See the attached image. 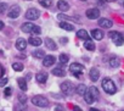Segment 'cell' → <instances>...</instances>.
Listing matches in <instances>:
<instances>
[{
  "mask_svg": "<svg viewBox=\"0 0 124 111\" xmlns=\"http://www.w3.org/2000/svg\"><path fill=\"white\" fill-rule=\"evenodd\" d=\"M102 88L107 94H116V92H117V87H116L114 82L109 78H103L102 79Z\"/></svg>",
  "mask_w": 124,
  "mask_h": 111,
  "instance_id": "1",
  "label": "cell"
},
{
  "mask_svg": "<svg viewBox=\"0 0 124 111\" xmlns=\"http://www.w3.org/2000/svg\"><path fill=\"white\" fill-rule=\"evenodd\" d=\"M108 35H109L111 40H112L117 46L123 45V43H124V37H123L119 32H117V31H112V32H109V33H108Z\"/></svg>",
  "mask_w": 124,
  "mask_h": 111,
  "instance_id": "2",
  "label": "cell"
},
{
  "mask_svg": "<svg viewBox=\"0 0 124 111\" xmlns=\"http://www.w3.org/2000/svg\"><path fill=\"white\" fill-rule=\"evenodd\" d=\"M32 104L35 106H39V107H46V106H49V100L43 95H35L32 98Z\"/></svg>",
  "mask_w": 124,
  "mask_h": 111,
  "instance_id": "3",
  "label": "cell"
},
{
  "mask_svg": "<svg viewBox=\"0 0 124 111\" xmlns=\"http://www.w3.org/2000/svg\"><path fill=\"white\" fill-rule=\"evenodd\" d=\"M73 90H74L73 84L70 81H66V82H63V83L61 84V92L63 93V94H66V95H71L73 93Z\"/></svg>",
  "mask_w": 124,
  "mask_h": 111,
  "instance_id": "4",
  "label": "cell"
},
{
  "mask_svg": "<svg viewBox=\"0 0 124 111\" xmlns=\"http://www.w3.org/2000/svg\"><path fill=\"white\" fill-rule=\"evenodd\" d=\"M39 15H40L39 10H38V9H34V8L27 10V12H26V17H27L29 21H35V20H38V18H39Z\"/></svg>",
  "mask_w": 124,
  "mask_h": 111,
  "instance_id": "5",
  "label": "cell"
},
{
  "mask_svg": "<svg viewBox=\"0 0 124 111\" xmlns=\"http://www.w3.org/2000/svg\"><path fill=\"white\" fill-rule=\"evenodd\" d=\"M83 70H84L83 65H80V64H77V62H73V64L70 66V71H71L73 75H82Z\"/></svg>",
  "mask_w": 124,
  "mask_h": 111,
  "instance_id": "6",
  "label": "cell"
},
{
  "mask_svg": "<svg viewBox=\"0 0 124 111\" xmlns=\"http://www.w3.org/2000/svg\"><path fill=\"white\" fill-rule=\"evenodd\" d=\"M85 15L89 20H97L100 17V11L97 9H89V10H86Z\"/></svg>",
  "mask_w": 124,
  "mask_h": 111,
  "instance_id": "7",
  "label": "cell"
},
{
  "mask_svg": "<svg viewBox=\"0 0 124 111\" xmlns=\"http://www.w3.org/2000/svg\"><path fill=\"white\" fill-rule=\"evenodd\" d=\"M20 14H21V8L17 6V5H15V6H12V8L10 9V11H9V17H10V18H17V17L20 16Z\"/></svg>",
  "mask_w": 124,
  "mask_h": 111,
  "instance_id": "8",
  "label": "cell"
},
{
  "mask_svg": "<svg viewBox=\"0 0 124 111\" xmlns=\"http://www.w3.org/2000/svg\"><path fill=\"white\" fill-rule=\"evenodd\" d=\"M55 61H56L55 56H52V55H46V56L43 59V65L45 67H50L55 64Z\"/></svg>",
  "mask_w": 124,
  "mask_h": 111,
  "instance_id": "9",
  "label": "cell"
},
{
  "mask_svg": "<svg viewBox=\"0 0 124 111\" xmlns=\"http://www.w3.org/2000/svg\"><path fill=\"white\" fill-rule=\"evenodd\" d=\"M90 34H91V37H93L95 40H102V39H103V35H105L101 29H93Z\"/></svg>",
  "mask_w": 124,
  "mask_h": 111,
  "instance_id": "10",
  "label": "cell"
},
{
  "mask_svg": "<svg viewBox=\"0 0 124 111\" xmlns=\"http://www.w3.org/2000/svg\"><path fill=\"white\" fill-rule=\"evenodd\" d=\"M99 26H101L102 28H111L113 26V22L108 18H100L99 20Z\"/></svg>",
  "mask_w": 124,
  "mask_h": 111,
  "instance_id": "11",
  "label": "cell"
},
{
  "mask_svg": "<svg viewBox=\"0 0 124 111\" xmlns=\"http://www.w3.org/2000/svg\"><path fill=\"white\" fill-rule=\"evenodd\" d=\"M34 26H35V25H33V23H31V22H24V23L21 26V29H22V32H24V33H32Z\"/></svg>",
  "mask_w": 124,
  "mask_h": 111,
  "instance_id": "12",
  "label": "cell"
},
{
  "mask_svg": "<svg viewBox=\"0 0 124 111\" xmlns=\"http://www.w3.org/2000/svg\"><path fill=\"white\" fill-rule=\"evenodd\" d=\"M16 48H17L20 51L26 50V48H27V42H26L23 38H18V39L16 40Z\"/></svg>",
  "mask_w": 124,
  "mask_h": 111,
  "instance_id": "13",
  "label": "cell"
},
{
  "mask_svg": "<svg viewBox=\"0 0 124 111\" xmlns=\"http://www.w3.org/2000/svg\"><path fill=\"white\" fill-rule=\"evenodd\" d=\"M89 76H90V79H91L93 82H96V81L99 79V77H100V72H99L97 68L93 67V68L90 70V72H89Z\"/></svg>",
  "mask_w": 124,
  "mask_h": 111,
  "instance_id": "14",
  "label": "cell"
},
{
  "mask_svg": "<svg viewBox=\"0 0 124 111\" xmlns=\"http://www.w3.org/2000/svg\"><path fill=\"white\" fill-rule=\"evenodd\" d=\"M57 8H58L60 11L65 12V11H67V10L70 9V5H68V3L63 1V0H60V1L57 3Z\"/></svg>",
  "mask_w": 124,
  "mask_h": 111,
  "instance_id": "15",
  "label": "cell"
},
{
  "mask_svg": "<svg viewBox=\"0 0 124 111\" xmlns=\"http://www.w3.org/2000/svg\"><path fill=\"white\" fill-rule=\"evenodd\" d=\"M60 27H61L62 29H65V31H68V32L74 31V26H72L71 23L65 22V21H61V22H60Z\"/></svg>",
  "mask_w": 124,
  "mask_h": 111,
  "instance_id": "16",
  "label": "cell"
},
{
  "mask_svg": "<svg viewBox=\"0 0 124 111\" xmlns=\"http://www.w3.org/2000/svg\"><path fill=\"white\" fill-rule=\"evenodd\" d=\"M77 35H78V38H80V39L90 40V35L88 34V32H86L85 29H79V31L77 32Z\"/></svg>",
  "mask_w": 124,
  "mask_h": 111,
  "instance_id": "17",
  "label": "cell"
},
{
  "mask_svg": "<svg viewBox=\"0 0 124 111\" xmlns=\"http://www.w3.org/2000/svg\"><path fill=\"white\" fill-rule=\"evenodd\" d=\"M28 42H29V44H31V45H34V46H39V45L41 44V42H43V40H41V39H40L39 37L32 35V37L29 38V40H28Z\"/></svg>",
  "mask_w": 124,
  "mask_h": 111,
  "instance_id": "18",
  "label": "cell"
},
{
  "mask_svg": "<svg viewBox=\"0 0 124 111\" xmlns=\"http://www.w3.org/2000/svg\"><path fill=\"white\" fill-rule=\"evenodd\" d=\"M119 65H120V60H119V58H117V56H112V58L109 59V66H111V67L116 68V67H119Z\"/></svg>",
  "mask_w": 124,
  "mask_h": 111,
  "instance_id": "19",
  "label": "cell"
},
{
  "mask_svg": "<svg viewBox=\"0 0 124 111\" xmlns=\"http://www.w3.org/2000/svg\"><path fill=\"white\" fill-rule=\"evenodd\" d=\"M45 44H46V46H47L50 50H56V49H57L56 43H55L51 38H46V39H45Z\"/></svg>",
  "mask_w": 124,
  "mask_h": 111,
  "instance_id": "20",
  "label": "cell"
},
{
  "mask_svg": "<svg viewBox=\"0 0 124 111\" xmlns=\"http://www.w3.org/2000/svg\"><path fill=\"white\" fill-rule=\"evenodd\" d=\"M37 81H38L39 83H45V82L47 81V73H45V72H39V73L37 75Z\"/></svg>",
  "mask_w": 124,
  "mask_h": 111,
  "instance_id": "21",
  "label": "cell"
},
{
  "mask_svg": "<svg viewBox=\"0 0 124 111\" xmlns=\"http://www.w3.org/2000/svg\"><path fill=\"white\" fill-rule=\"evenodd\" d=\"M52 75H55L57 77H63L66 75V72H65V70L62 68V67H57V68H54L52 70Z\"/></svg>",
  "mask_w": 124,
  "mask_h": 111,
  "instance_id": "22",
  "label": "cell"
},
{
  "mask_svg": "<svg viewBox=\"0 0 124 111\" xmlns=\"http://www.w3.org/2000/svg\"><path fill=\"white\" fill-rule=\"evenodd\" d=\"M76 90H77V94H78V95L84 96V94L86 93V90H88V89H86V85H85V84H79V85L77 87V89H76Z\"/></svg>",
  "mask_w": 124,
  "mask_h": 111,
  "instance_id": "23",
  "label": "cell"
},
{
  "mask_svg": "<svg viewBox=\"0 0 124 111\" xmlns=\"http://www.w3.org/2000/svg\"><path fill=\"white\" fill-rule=\"evenodd\" d=\"M33 56L37 58V59H44L45 58V52L41 49H37V50L33 51Z\"/></svg>",
  "mask_w": 124,
  "mask_h": 111,
  "instance_id": "24",
  "label": "cell"
},
{
  "mask_svg": "<svg viewBox=\"0 0 124 111\" xmlns=\"http://www.w3.org/2000/svg\"><path fill=\"white\" fill-rule=\"evenodd\" d=\"M18 85H20V89L21 90H23V92H26L27 89H28V85H27V81L24 79V78H20L18 81Z\"/></svg>",
  "mask_w": 124,
  "mask_h": 111,
  "instance_id": "25",
  "label": "cell"
},
{
  "mask_svg": "<svg viewBox=\"0 0 124 111\" xmlns=\"http://www.w3.org/2000/svg\"><path fill=\"white\" fill-rule=\"evenodd\" d=\"M88 92L91 94V96L94 98V100H96V99L99 98V89H97L96 87H90V88L88 89Z\"/></svg>",
  "mask_w": 124,
  "mask_h": 111,
  "instance_id": "26",
  "label": "cell"
},
{
  "mask_svg": "<svg viewBox=\"0 0 124 111\" xmlns=\"http://www.w3.org/2000/svg\"><path fill=\"white\" fill-rule=\"evenodd\" d=\"M84 46H85V49H88V50H90V51H94V50H95V44H94L91 40H85Z\"/></svg>",
  "mask_w": 124,
  "mask_h": 111,
  "instance_id": "27",
  "label": "cell"
},
{
  "mask_svg": "<svg viewBox=\"0 0 124 111\" xmlns=\"http://www.w3.org/2000/svg\"><path fill=\"white\" fill-rule=\"evenodd\" d=\"M84 100H85V102H88V104H93L95 100H94V98L91 96V94L86 90V93L84 94Z\"/></svg>",
  "mask_w": 124,
  "mask_h": 111,
  "instance_id": "28",
  "label": "cell"
},
{
  "mask_svg": "<svg viewBox=\"0 0 124 111\" xmlns=\"http://www.w3.org/2000/svg\"><path fill=\"white\" fill-rule=\"evenodd\" d=\"M58 59H60V62L61 64H67L68 60H70V56H68L67 54H61Z\"/></svg>",
  "mask_w": 124,
  "mask_h": 111,
  "instance_id": "29",
  "label": "cell"
},
{
  "mask_svg": "<svg viewBox=\"0 0 124 111\" xmlns=\"http://www.w3.org/2000/svg\"><path fill=\"white\" fill-rule=\"evenodd\" d=\"M39 4L44 8H50L52 4V0H39Z\"/></svg>",
  "mask_w": 124,
  "mask_h": 111,
  "instance_id": "30",
  "label": "cell"
},
{
  "mask_svg": "<svg viewBox=\"0 0 124 111\" xmlns=\"http://www.w3.org/2000/svg\"><path fill=\"white\" fill-rule=\"evenodd\" d=\"M12 68L17 72H21V71H23V65L20 62H15V64H12Z\"/></svg>",
  "mask_w": 124,
  "mask_h": 111,
  "instance_id": "31",
  "label": "cell"
},
{
  "mask_svg": "<svg viewBox=\"0 0 124 111\" xmlns=\"http://www.w3.org/2000/svg\"><path fill=\"white\" fill-rule=\"evenodd\" d=\"M32 33H33V34H35V35H38V34H40V33H41V28H40L39 26H34V28H33Z\"/></svg>",
  "mask_w": 124,
  "mask_h": 111,
  "instance_id": "32",
  "label": "cell"
},
{
  "mask_svg": "<svg viewBox=\"0 0 124 111\" xmlns=\"http://www.w3.org/2000/svg\"><path fill=\"white\" fill-rule=\"evenodd\" d=\"M5 84H8V78H6V77L0 78V87H4Z\"/></svg>",
  "mask_w": 124,
  "mask_h": 111,
  "instance_id": "33",
  "label": "cell"
},
{
  "mask_svg": "<svg viewBox=\"0 0 124 111\" xmlns=\"http://www.w3.org/2000/svg\"><path fill=\"white\" fill-rule=\"evenodd\" d=\"M5 10H6V4H4V3H0V14H3Z\"/></svg>",
  "mask_w": 124,
  "mask_h": 111,
  "instance_id": "34",
  "label": "cell"
},
{
  "mask_svg": "<svg viewBox=\"0 0 124 111\" xmlns=\"http://www.w3.org/2000/svg\"><path fill=\"white\" fill-rule=\"evenodd\" d=\"M11 88H5V92H4V94H5V96H10L11 95Z\"/></svg>",
  "mask_w": 124,
  "mask_h": 111,
  "instance_id": "35",
  "label": "cell"
},
{
  "mask_svg": "<svg viewBox=\"0 0 124 111\" xmlns=\"http://www.w3.org/2000/svg\"><path fill=\"white\" fill-rule=\"evenodd\" d=\"M26 100H27V98H26L24 95H21V96H20V101H21V102H26Z\"/></svg>",
  "mask_w": 124,
  "mask_h": 111,
  "instance_id": "36",
  "label": "cell"
},
{
  "mask_svg": "<svg viewBox=\"0 0 124 111\" xmlns=\"http://www.w3.org/2000/svg\"><path fill=\"white\" fill-rule=\"evenodd\" d=\"M54 111H63V109H62V106H56Z\"/></svg>",
  "mask_w": 124,
  "mask_h": 111,
  "instance_id": "37",
  "label": "cell"
},
{
  "mask_svg": "<svg viewBox=\"0 0 124 111\" xmlns=\"http://www.w3.org/2000/svg\"><path fill=\"white\" fill-rule=\"evenodd\" d=\"M73 111H83V110H82L80 107H78V106H74V107H73Z\"/></svg>",
  "mask_w": 124,
  "mask_h": 111,
  "instance_id": "38",
  "label": "cell"
},
{
  "mask_svg": "<svg viewBox=\"0 0 124 111\" xmlns=\"http://www.w3.org/2000/svg\"><path fill=\"white\" fill-rule=\"evenodd\" d=\"M3 28H4V22L0 21V29H3Z\"/></svg>",
  "mask_w": 124,
  "mask_h": 111,
  "instance_id": "39",
  "label": "cell"
},
{
  "mask_svg": "<svg viewBox=\"0 0 124 111\" xmlns=\"http://www.w3.org/2000/svg\"><path fill=\"white\" fill-rule=\"evenodd\" d=\"M106 3H113V1H116V0H105Z\"/></svg>",
  "mask_w": 124,
  "mask_h": 111,
  "instance_id": "40",
  "label": "cell"
},
{
  "mask_svg": "<svg viewBox=\"0 0 124 111\" xmlns=\"http://www.w3.org/2000/svg\"><path fill=\"white\" fill-rule=\"evenodd\" d=\"M90 111H100V110H97V109H94V107H91V109H90Z\"/></svg>",
  "mask_w": 124,
  "mask_h": 111,
  "instance_id": "41",
  "label": "cell"
},
{
  "mask_svg": "<svg viewBox=\"0 0 124 111\" xmlns=\"http://www.w3.org/2000/svg\"><path fill=\"white\" fill-rule=\"evenodd\" d=\"M80 1H86V0H80Z\"/></svg>",
  "mask_w": 124,
  "mask_h": 111,
  "instance_id": "42",
  "label": "cell"
},
{
  "mask_svg": "<svg viewBox=\"0 0 124 111\" xmlns=\"http://www.w3.org/2000/svg\"><path fill=\"white\" fill-rule=\"evenodd\" d=\"M123 8H124V1H123Z\"/></svg>",
  "mask_w": 124,
  "mask_h": 111,
  "instance_id": "43",
  "label": "cell"
},
{
  "mask_svg": "<svg viewBox=\"0 0 124 111\" xmlns=\"http://www.w3.org/2000/svg\"><path fill=\"white\" fill-rule=\"evenodd\" d=\"M123 111H124V110H123Z\"/></svg>",
  "mask_w": 124,
  "mask_h": 111,
  "instance_id": "44",
  "label": "cell"
}]
</instances>
